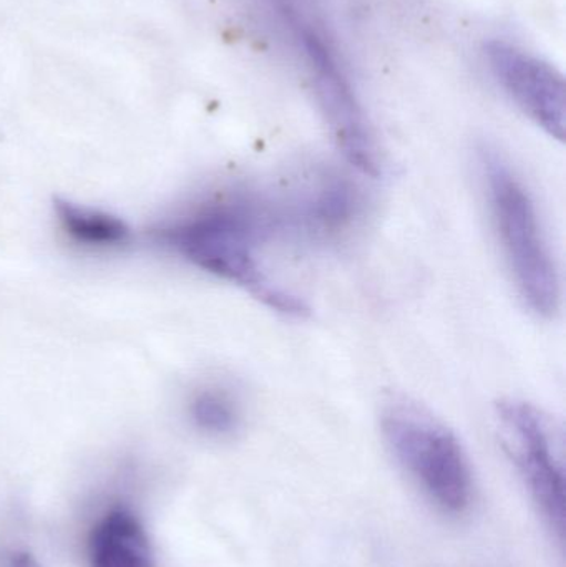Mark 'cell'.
Here are the masks:
<instances>
[{
    "label": "cell",
    "mask_w": 566,
    "mask_h": 567,
    "mask_svg": "<svg viewBox=\"0 0 566 567\" xmlns=\"http://www.w3.org/2000/svg\"><path fill=\"white\" fill-rule=\"evenodd\" d=\"M508 450L550 528L564 542L565 472L545 416L531 403L511 400L498 406Z\"/></svg>",
    "instance_id": "cell-5"
},
{
    "label": "cell",
    "mask_w": 566,
    "mask_h": 567,
    "mask_svg": "<svg viewBox=\"0 0 566 567\" xmlns=\"http://www.w3.org/2000/svg\"><path fill=\"white\" fill-rule=\"evenodd\" d=\"M302 50L322 115L349 163L366 175L379 173V153L361 103L326 33L296 0H269Z\"/></svg>",
    "instance_id": "cell-4"
},
{
    "label": "cell",
    "mask_w": 566,
    "mask_h": 567,
    "mask_svg": "<svg viewBox=\"0 0 566 567\" xmlns=\"http://www.w3.org/2000/svg\"><path fill=\"white\" fill-rule=\"evenodd\" d=\"M10 567H40V565L29 553H16L12 556V565Z\"/></svg>",
    "instance_id": "cell-11"
},
{
    "label": "cell",
    "mask_w": 566,
    "mask_h": 567,
    "mask_svg": "<svg viewBox=\"0 0 566 567\" xmlns=\"http://www.w3.org/2000/svg\"><path fill=\"white\" fill-rule=\"evenodd\" d=\"M90 567H158L142 523L128 509L106 513L89 542Z\"/></svg>",
    "instance_id": "cell-8"
},
{
    "label": "cell",
    "mask_w": 566,
    "mask_h": 567,
    "mask_svg": "<svg viewBox=\"0 0 566 567\" xmlns=\"http://www.w3.org/2000/svg\"><path fill=\"white\" fill-rule=\"evenodd\" d=\"M382 435L395 462L447 515H464L474 499V475L457 436L428 410L405 399L385 405Z\"/></svg>",
    "instance_id": "cell-3"
},
{
    "label": "cell",
    "mask_w": 566,
    "mask_h": 567,
    "mask_svg": "<svg viewBox=\"0 0 566 567\" xmlns=\"http://www.w3.org/2000/svg\"><path fill=\"white\" fill-rule=\"evenodd\" d=\"M193 422L209 435H228L239 423V406L231 392L222 386H206L189 405Z\"/></svg>",
    "instance_id": "cell-10"
},
{
    "label": "cell",
    "mask_w": 566,
    "mask_h": 567,
    "mask_svg": "<svg viewBox=\"0 0 566 567\" xmlns=\"http://www.w3.org/2000/svg\"><path fill=\"white\" fill-rule=\"evenodd\" d=\"M279 229L275 203L249 189H219L152 229L166 251L216 278L245 287L266 306L302 316L305 303L282 292L259 268L258 246Z\"/></svg>",
    "instance_id": "cell-1"
},
{
    "label": "cell",
    "mask_w": 566,
    "mask_h": 567,
    "mask_svg": "<svg viewBox=\"0 0 566 567\" xmlns=\"http://www.w3.org/2000/svg\"><path fill=\"white\" fill-rule=\"evenodd\" d=\"M361 209L362 196L354 183L335 172L311 173L276 205L279 229L311 239L336 238L354 225Z\"/></svg>",
    "instance_id": "cell-7"
},
{
    "label": "cell",
    "mask_w": 566,
    "mask_h": 567,
    "mask_svg": "<svg viewBox=\"0 0 566 567\" xmlns=\"http://www.w3.org/2000/svg\"><path fill=\"white\" fill-rule=\"evenodd\" d=\"M55 213L63 233L86 248H113L128 241V226L116 216L59 198L55 199Z\"/></svg>",
    "instance_id": "cell-9"
},
{
    "label": "cell",
    "mask_w": 566,
    "mask_h": 567,
    "mask_svg": "<svg viewBox=\"0 0 566 567\" xmlns=\"http://www.w3.org/2000/svg\"><path fill=\"white\" fill-rule=\"evenodd\" d=\"M481 168L505 261L532 312L552 317L560 303V279L537 206L517 173L495 150L481 152Z\"/></svg>",
    "instance_id": "cell-2"
},
{
    "label": "cell",
    "mask_w": 566,
    "mask_h": 567,
    "mask_svg": "<svg viewBox=\"0 0 566 567\" xmlns=\"http://www.w3.org/2000/svg\"><path fill=\"white\" fill-rule=\"evenodd\" d=\"M488 66L498 85L548 135L564 142L565 82L562 73L534 53L494 40L485 47Z\"/></svg>",
    "instance_id": "cell-6"
}]
</instances>
